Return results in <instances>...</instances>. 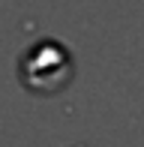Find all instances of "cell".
Returning a JSON list of instances; mask_svg holds the SVG:
<instances>
[{
    "label": "cell",
    "mask_w": 144,
    "mask_h": 147,
    "mask_svg": "<svg viewBox=\"0 0 144 147\" xmlns=\"http://www.w3.org/2000/svg\"><path fill=\"white\" fill-rule=\"evenodd\" d=\"M72 75H75L72 54L57 39H39L18 57L21 84L30 93H39V96H54V93L66 90Z\"/></svg>",
    "instance_id": "6da1fadb"
}]
</instances>
